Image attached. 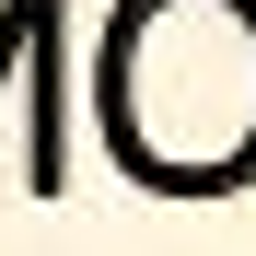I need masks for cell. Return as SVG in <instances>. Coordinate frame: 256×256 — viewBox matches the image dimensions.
<instances>
[{
  "instance_id": "6da1fadb",
  "label": "cell",
  "mask_w": 256,
  "mask_h": 256,
  "mask_svg": "<svg viewBox=\"0 0 256 256\" xmlns=\"http://www.w3.org/2000/svg\"><path fill=\"white\" fill-rule=\"evenodd\" d=\"M94 116L105 152L163 198L256 186V0H116Z\"/></svg>"
}]
</instances>
